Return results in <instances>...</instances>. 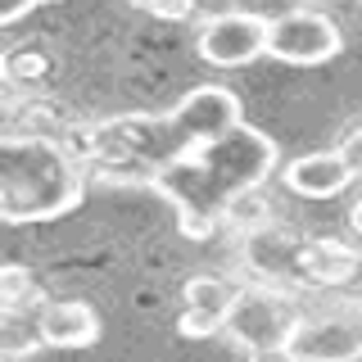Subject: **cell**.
<instances>
[{"label": "cell", "instance_id": "obj_1", "mask_svg": "<svg viewBox=\"0 0 362 362\" xmlns=\"http://www.w3.org/2000/svg\"><path fill=\"white\" fill-rule=\"evenodd\" d=\"M272 168H276V141L267 132L240 122V127H231L218 141L199 145L195 154L158 168L150 177V186L168 204H177L181 231L190 240H204L245 195H254L272 177Z\"/></svg>", "mask_w": 362, "mask_h": 362}, {"label": "cell", "instance_id": "obj_2", "mask_svg": "<svg viewBox=\"0 0 362 362\" xmlns=\"http://www.w3.org/2000/svg\"><path fill=\"white\" fill-rule=\"evenodd\" d=\"M86 195V177L59 141L45 136H5L0 145V218L50 222L73 213Z\"/></svg>", "mask_w": 362, "mask_h": 362}, {"label": "cell", "instance_id": "obj_3", "mask_svg": "<svg viewBox=\"0 0 362 362\" xmlns=\"http://www.w3.org/2000/svg\"><path fill=\"white\" fill-rule=\"evenodd\" d=\"M294 326H299V317L290 313V303L281 299V294L249 286V290L235 294L222 331L231 335L240 349H249V354H286Z\"/></svg>", "mask_w": 362, "mask_h": 362}, {"label": "cell", "instance_id": "obj_4", "mask_svg": "<svg viewBox=\"0 0 362 362\" xmlns=\"http://www.w3.org/2000/svg\"><path fill=\"white\" fill-rule=\"evenodd\" d=\"M267 37H272V18L231 9V14H218L204 23L195 37V50L213 68H245L258 54H267Z\"/></svg>", "mask_w": 362, "mask_h": 362}, {"label": "cell", "instance_id": "obj_5", "mask_svg": "<svg viewBox=\"0 0 362 362\" xmlns=\"http://www.w3.org/2000/svg\"><path fill=\"white\" fill-rule=\"evenodd\" d=\"M339 28L326 14L317 9H290V14L272 18V37H267V54L281 64H294V68H313V64H326L339 54Z\"/></svg>", "mask_w": 362, "mask_h": 362}, {"label": "cell", "instance_id": "obj_6", "mask_svg": "<svg viewBox=\"0 0 362 362\" xmlns=\"http://www.w3.org/2000/svg\"><path fill=\"white\" fill-rule=\"evenodd\" d=\"M173 122L190 141V150H199V145L226 136L231 127H240L245 109H240V95L226 90V86H195L190 95H181V105L173 109Z\"/></svg>", "mask_w": 362, "mask_h": 362}, {"label": "cell", "instance_id": "obj_7", "mask_svg": "<svg viewBox=\"0 0 362 362\" xmlns=\"http://www.w3.org/2000/svg\"><path fill=\"white\" fill-rule=\"evenodd\" d=\"M286 358L290 362H358L362 322H349V317H303L286 344Z\"/></svg>", "mask_w": 362, "mask_h": 362}, {"label": "cell", "instance_id": "obj_8", "mask_svg": "<svg viewBox=\"0 0 362 362\" xmlns=\"http://www.w3.org/2000/svg\"><path fill=\"white\" fill-rule=\"evenodd\" d=\"M37 326L50 349H90L100 339V317L82 299H50L41 303Z\"/></svg>", "mask_w": 362, "mask_h": 362}, {"label": "cell", "instance_id": "obj_9", "mask_svg": "<svg viewBox=\"0 0 362 362\" xmlns=\"http://www.w3.org/2000/svg\"><path fill=\"white\" fill-rule=\"evenodd\" d=\"M354 181V168L339 150H317V154H299L294 163H286V186L303 199H331Z\"/></svg>", "mask_w": 362, "mask_h": 362}, {"label": "cell", "instance_id": "obj_10", "mask_svg": "<svg viewBox=\"0 0 362 362\" xmlns=\"http://www.w3.org/2000/svg\"><path fill=\"white\" fill-rule=\"evenodd\" d=\"M235 294H240V290H235L231 281H222V276H195V281H186V313H181V331H186V335L218 331V326L226 322V313H231Z\"/></svg>", "mask_w": 362, "mask_h": 362}, {"label": "cell", "instance_id": "obj_11", "mask_svg": "<svg viewBox=\"0 0 362 362\" xmlns=\"http://www.w3.org/2000/svg\"><path fill=\"white\" fill-rule=\"evenodd\" d=\"M41 344H45V335H41V326H37V322L23 326V322H18V313H5V358L32 354V349H41Z\"/></svg>", "mask_w": 362, "mask_h": 362}, {"label": "cell", "instance_id": "obj_12", "mask_svg": "<svg viewBox=\"0 0 362 362\" xmlns=\"http://www.w3.org/2000/svg\"><path fill=\"white\" fill-rule=\"evenodd\" d=\"M23 299H37V281H32L18 263H9L5 267V313H18Z\"/></svg>", "mask_w": 362, "mask_h": 362}, {"label": "cell", "instance_id": "obj_13", "mask_svg": "<svg viewBox=\"0 0 362 362\" xmlns=\"http://www.w3.org/2000/svg\"><path fill=\"white\" fill-rule=\"evenodd\" d=\"M339 154L349 158V168H354V177H362V127H354L339 141Z\"/></svg>", "mask_w": 362, "mask_h": 362}, {"label": "cell", "instance_id": "obj_14", "mask_svg": "<svg viewBox=\"0 0 362 362\" xmlns=\"http://www.w3.org/2000/svg\"><path fill=\"white\" fill-rule=\"evenodd\" d=\"M32 5H41V0H0V18L5 23H14V18H23Z\"/></svg>", "mask_w": 362, "mask_h": 362}, {"label": "cell", "instance_id": "obj_15", "mask_svg": "<svg viewBox=\"0 0 362 362\" xmlns=\"http://www.w3.org/2000/svg\"><path fill=\"white\" fill-rule=\"evenodd\" d=\"M349 222H354V231H358V235H362V199H358V204H354V213H349Z\"/></svg>", "mask_w": 362, "mask_h": 362}]
</instances>
